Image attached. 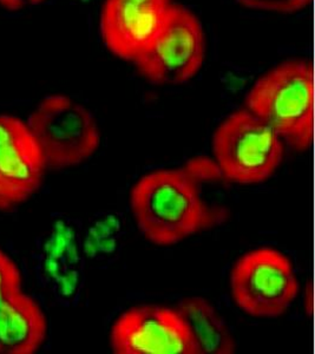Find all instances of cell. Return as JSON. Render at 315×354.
I'll list each match as a JSON object with an SVG mask.
<instances>
[{
    "instance_id": "11",
    "label": "cell",
    "mask_w": 315,
    "mask_h": 354,
    "mask_svg": "<svg viewBox=\"0 0 315 354\" xmlns=\"http://www.w3.org/2000/svg\"><path fill=\"white\" fill-rule=\"evenodd\" d=\"M175 310L186 322L200 354L234 353L236 346L229 327L207 300L187 299Z\"/></svg>"
},
{
    "instance_id": "13",
    "label": "cell",
    "mask_w": 315,
    "mask_h": 354,
    "mask_svg": "<svg viewBox=\"0 0 315 354\" xmlns=\"http://www.w3.org/2000/svg\"><path fill=\"white\" fill-rule=\"evenodd\" d=\"M124 225L115 214L93 218L81 235L83 258L90 261L106 262L115 258L121 248Z\"/></svg>"
},
{
    "instance_id": "7",
    "label": "cell",
    "mask_w": 315,
    "mask_h": 354,
    "mask_svg": "<svg viewBox=\"0 0 315 354\" xmlns=\"http://www.w3.org/2000/svg\"><path fill=\"white\" fill-rule=\"evenodd\" d=\"M111 345L118 354H200L178 312L158 306L123 314L113 326Z\"/></svg>"
},
{
    "instance_id": "18",
    "label": "cell",
    "mask_w": 315,
    "mask_h": 354,
    "mask_svg": "<svg viewBox=\"0 0 315 354\" xmlns=\"http://www.w3.org/2000/svg\"><path fill=\"white\" fill-rule=\"evenodd\" d=\"M143 3H154V4H168V0H138Z\"/></svg>"
},
{
    "instance_id": "5",
    "label": "cell",
    "mask_w": 315,
    "mask_h": 354,
    "mask_svg": "<svg viewBox=\"0 0 315 354\" xmlns=\"http://www.w3.org/2000/svg\"><path fill=\"white\" fill-rule=\"evenodd\" d=\"M231 282L238 306L262 318L285 313L299 290L291 261L271 248L253 250L240 259L231 272Z\"/></svg>"
},
{
    "instance_id": "10",
    "label": "cell",
    "mask_w": 315,
    "mask_h": 354,
    "mask_svg": "<svg viewBox=\"0 0 315 354\" xmlns=\"http://www.w3.org/2000/svg\"><path fill=\"white\" fill-rule=\"evenodd\" d=\"M46 330L41 308L21 290L0 299V354L35 353Z\"/></svg>"
},
{
    "instance_id": "9",
    "label": "cell",
    "mask_w": 315,
    "mask_h": 354,
    "mask_svg": "<svg viewBox=\"0 0 315 354\" xmlns=\"http://www.w3.org/2000/svg\"><path fill=\"white\" fill-rule=\"evenodd\" d=\"M169 4L108 0L102 11V35L115 55L137 61L166 23Z\"/></svg>"
},
{
    "instance_id": "4",
    "label": "cell",
    "mask_w": 315,
    "mask_h": 354,
    "mask_svg": "<svg viewBox=\"0 0 315 354\" xmlns=\"http://www.w3.org/2000/svg\"><path fill=\"white\" fill-rule=\"evenodd\" d=\"M213 148L223 175L243 185L266 181L283 157L279 135L248 110L227 117L215 131Z\"/></svg>"
},
{
    "instance_id": "14",
    "label": "cell",
    "mask_w": 315,
    "mask_h": 354,
    "mask_svg": "<svg viewBox=\"0 0 315 354\" xmlns=\"http://www.w3.org/2000/svg\"><path fill=\"white\" fill-rule=\"evenodd\" d=\"M83 283L82 266L69 267L51 283L57 299L61 302H73L81 292Z\"/></svg>"
},
{
    "instance_id": "15",
    "label": "cell",
    "mask_w": 315,
    "mask_h": 354,
    "mask_svg": "<svg viewBox=\"0 0 315 354\" xmlns=\"http://www.w3.org/2000/svg\"><path fill=\"white\" fill-rule=\"evenodd\" d=\"M238 4L255 11L295 13L307 8L312 0H236Z\"/></svg>"
},
{
    "instance_id": "12",
    "label": "cell",
    "mask_w": 315,
    "mask_h": 354,
    "mask_svg": "<svg viewBox=\"0 0 315 354\" xmlns=\"http://www.w3.org/2000/svg\"><path fill=\"white\" fill-rule=\"evenodd\" d=\"M81 233L69 218H58L45 234L39 250L41 278L52 283L66 268L82 266Z\"/></svg>"
},
{
    "instance_id": "3",
    "label": "cell",
    "mask_w": 315,
    "mask_h": 354,
    "mask_svg": "<svg viewBox=\"0 0 315 354\" xmlns=\"http://www.w3.org/2000/svg\"><path fill=\"white\" fill-rule=\"evenodd\" d=\"M46 167L61 169L79 165L99 147L101 133L93 113L63 95L43 98L28 123Z\"/></svg>"
},
{
    "instance_id": "6",
    "label": "cell",
    "mask_w": 315,
    "mask_h": 354,
    "mask_svg": "<svg viewBox=\"0 0 315 354\" xmlns=\"http://www.w3.org/2000/svg\"><path fill=\"white\" fill-rule=\"evenodd\" d=\"M206 38L202 25L193 13L169 5L166 23L136 63L142 73L158 84H181L202 66Z\"/></svg>"
},
{
    "instance_id": "17",
    "label": "cell",
    "mask_w": 315,
    "mask_h": 354,
    "mask_svg": "<svg viewBox=\"0 0 315 354\" xmlns=\"http://www.w3.org/2000/svg\"><path fill=\"white\" fill-rule=\"evenodd\" d=\"M41 1L43 0H0V5L11 11H18V10L31 8L33 5L39 4Z\"/></svg>"
},
{
    "instance_id": "16",
    "label": "cell",
    "mask_w": 315,
    "mask_h": 354,
    "mask_svg": "<svg viewBox=\"0 0 315 354\" xmlns=\"http://www.w3.org/2000/svg\"><path fill=\"white\" fill-rule=\"evenodd\" d=\"M21 273L15 262L0 250V299L21 290Z\"/></svg>"
},
{
    "instance_id": "1",
    "label": "cell",
    "mask_w": 315,
    "mask_h": 354,
    "mask_svg": "<svg viewBox=\"0 0 315 354\" xmlns=\"http://www.w3.org/2000/svg\"><path fill=\"white\" fill-rule=\"evenodd\" d=\"M138 227L156 245H175L210 223L194 178L183 170H158L142 177L131 192Z\"/></svg>"
},
{
    "instance_id": "8",
    "label": "cell",
    "mask_w": 315,
    "mask_h": 354,
    "mask_svg": "<svg viewBox=\"0 0 315 354\" xmlns=\"http://www.w3.org/2000/svg\"><path fill=\"white\" fill-rule=\"evenodd\" d=\"M44 156L24 122L0 115V210L21 205L44 177Z\"/></svg>"
},
{
    "instance_id": "2",
    "label": "cell",
    "mask_w": 315,
    "mask_h": 354,
    "mask_svg": "<svg viewBox=\"0 0 315 354\" xmlns=\"http://www.w3.org/2000/svg\"><path fill=\"white\" fill-rule=\"evenodd\" d=\"M248 111L296 150L314 136V76L307 62L289 61L256 81L247 95Z\"/></svg>"
}]
</instances>
